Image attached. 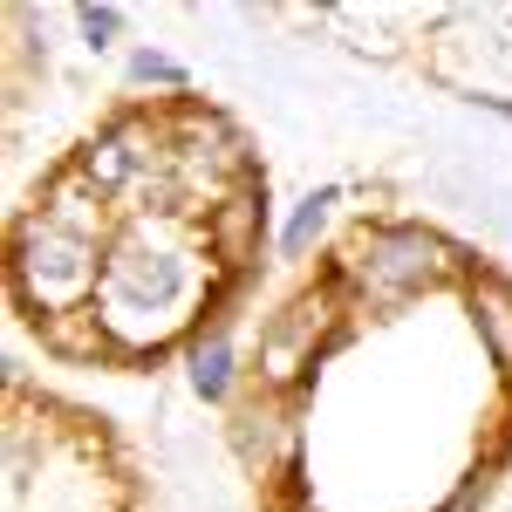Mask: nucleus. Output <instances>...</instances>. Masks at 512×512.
I'll use <instances>...</instances> for the list:
<instances>
[{
  "mask_svg": "<svg viewBox=\"0 0 512 512\" xmlns=\"http://www.w3.org/2000/svg\"><path fill=\"white\" fill-rule=\"evenodd\" d=\"M205 246L233 274H253L260 267V246H267V178L226 185V192L205 205Z\"/></svg>",
  "mask_w": 512,
  "mask_h": 512,
  "instance_id": "20e7f679",
  "label": "nucleus"
},
{
  "mask_svg": "<svg viewBox=\"0 0 512 512\" xmlns=\"http://www.w3.org/2000/svg\"><path fill=\"white\" fill-rule=\"evenodd\" d=\"M342 315H349V294L328 280L315 294H294L280 315H267L260 328V355H253V376H260V390H280V396H301L315 390V369L321 349L342 335Z\"/></svg>",
  "mask_w": 512,
  "mask_h": 512,
  "instance_id": "7ed1b4c3",
  "label": "nucleus"
},
{
  "mask_svg": "<svg viewBox=\"0 0 512 512\" xmlns=\"http://www.w3.org/2000/svg\"><path fill=\"white\" fill-rule=\"evenodd\" d=\"M192 390L205 403H226L233 396V335L226 328H198L192 335Z\"/></svg>",
  "mask_w": 512,
  "mask_h": 512,
  "instance_id": "1a4fd4ad",
  "label": "nucleus"
},
{
  "mask_svg": "<svg viewBox=\"0 0 512 512\" xmlns=\"http://www.w3.org/2000/svg\"><path fill=\"white\" fill-rule=\"evenodd\" d=\"M130 82H137V89L158 82L171 96H192V69H185L178 55H164V48H137V55H130Z\"/></svg>",
  "mask_w": 512,
  "mask_h": 512,
  "instance_id": "9b49d317",
  "label": "nucleus"
},
{
  "mask_svg": "<svg viewBox=\"0 0 512 512\" xmlns=\"http://www.w3.org/2000/svg\"><path fill=\"white\" fill-rule=\"evenodd\" d=\"M478 506H485V478H465V485H458L437 512H478Z\"/></svg>",
  "mask_w": 512,
  "mask_h": 512,
  "instance_id": "ddd939ff",
  "label": "nucleus"
},
{
  "mask_svg": "<svg viewBox=\"0 0 512 512\" xmlns=\"http://www.w3.org/2000/svg\"><path fill=\"white\" fill-rule=\"evenodd\" d=\"M472 103H478V110H492V117H506V123H512V103H506V96H472Z\"/></svg>",
  "mask_w": 512,
  "mask_h": 512,
  "instance_id": "4468645a",
  "label": "nucleus"
},
{
  "mask_svg": "<svg viewBox=\"0 0 512 512\" xmlns=\"http://www.w3.org/2000/svg\"><path fill=\"white\" fill-rule=\"evenodd\" d=\"M465 301H472V321H478L485 355L512 376V280H499L492 267H472V274H465Z\"/></svg>",
  "mask_w": 512,
  "mask_h": 512,
  "instance_id": "0eeeda50",
  "label": "nucleus"
},
{
  "mask_svg": "<svg viewBox=\"0 0 512 512\" xmlns=\"http://www.w3.org/2000/svg\"><path fill=\"white\" fill-rule=\"evenodd\" d=\"M472 274V260L451 246L444 233L431 226H410V219H376V226H362L349 239V253L335 260V287L349 294V308H390V301H410V294H424L437 280H465Z\"/></svg>",
  "mask_w": 512,
  "mask_h": 512,
  "instance_id": "f257e3e1",
  "label": "nucleus"
},
{
  "mask_svg": "<svg viewBox=\"0 0 512 512\" xmlns=\"http://www.w3.org/2000/svg\"><path fill=\"white\" fill-rule=\"evenodd\" d=\"M7 287L35 321L89 308L103 294V246L76 233H55L48 219L21 212L14 219V246H7Z\"/></svg>",
  "mask_w": 512,
  "mask_h": 512,
  "instance_id": "f03ea898",
  "label": "nucleus"
},
{
  "mask_svg": "<svg viewBox=\"0 0 512 512\" xmlns=\"http://www.w3.org/2000/svg\"><path fill=\"white\" fill-rule=\"evenodd\" d=\"M301 396H280V390H260L246 410L233 417V444L246 465H260V472H294V458H301V410H294Z\"/></svg>",
  "mask_w": 512,
  "mask_h": 512,
  "instance_id": "39448f33",
  "label": "nucleus"
},
{
  "mask_svg": "<svg viewBox=\"0 0 512 512\" xmlns=\"http://www.w3.org/2000/svg\"><path fill=\"white\" fill-rule=\"evenodd\" d=\"M35 219H48L55 233H76V239H96L103 246V226H110V192H96L82 178V164H62L48 171L35 192Z\"/></svg>",
  "mask_w": 512,
  "mask_h": 512,
  "instance_id": "423d86ee",
  "label": "nucleus"
},
{
  "mask_svg": "<svg viewBox=\"0 0 512 512\" xmlns=\"http://www.w3.org/2000/svg\"><path fill=\"white\" fill-rule=\"evenodd\" d=\"M76 28H82V41L103 55V48H117V35H123V7H103V0H89V7H76Z\"/></svg>",
  "mask_w": 512,
  "mask_h": 512,
  "instance_id": "f8f14e48",
  "label": "nucleus"
},
{
  "mask_svg": "<svg viewBox=\"0 0 512 512\" xmlns=\"http://www.w3.org/2000/svg\"><path fill=\"white\" fill-rule=\"evenodd\" d=\"M35 328H41V349L62 355V362H96V355L117 349L110 328H103V315H96V301H89V308H69V315H48V321H35Z\"/></svg>",
  "mask_w": 512,
  "mask_h": 512,
  "instance_id": "6e6552de",
  "label": "nucleus"
},
{
  "mask_svg": "<svg viewBox=\"0 0 512 512\" xmlns=\"http://www.w3.org/2000/svg\"><path fill=\"white\" fill-rule=\"evenodd\" d=\"M335 205H342V192H335V185H321V192L301 198V205H294V219H287V233H280V260H308Z\"/></svg>",
  "mask_w": 512,
  "mask_h": 512,
  "instance_id": "9d476101",
  "label": "nucleus"
}]
</instances>
